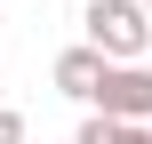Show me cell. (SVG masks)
<instances>
[{
  "mask_svg": "<svg viewBox=\"0 0 152 144\" xmlns=\"http://www.w3.org/2000/svg\"><path fill=\"white\" fill-rule=\"evenodd\" d=\"M80 24H88V48H96L104 64H136V56L152 48V24H144L136 0H88Z\"/></svg>",
  "mask_w": 152,
  "mask_h": 144,
  "instance_id": "cell-1",
  "label": "cell"
},
{
  "mask_svg": "<svg viewBox=\"0 0 152 144\" xmlns=\"http://www.w3.org/2000/svg\"><path fill=\"white\" fill-rule=\"evenodd\" d=\"M88 104L104 120H152V64H104V80L88 88Z\"/></svg>",
  "mask_w": 152,
  "mask_h": 144,
  "instance_id": "cell-2",
  "label": "cell"
},
{
  "mask_svg": "<svg viewBox=\"0 0 152 144\" xmlns=\"http://www.w3.org/2000/svg\"><path fill=\"white\" fill-rule=\"evenodd\" d=\"M96 80H104V56H96L88 40L56 56V88H64V96H80V104H88V88H96Z\"/></svg>",
  "mask_w": 152,
  "mask_h": 144,
  "instance_id": "cell-3",
  "label": "cell"
},
{
  "mask_svg": "<svg viewBox=\"0 0 152 144\" xmlns=\"http://www.w3.org/2000/svg\"><path fill=\"white\" fill-rule=\"evenodd\" d=\"M120 128H128V120H104V112H88V120H80V136H72V144H120Z\"/></svg>",
  "mask_w": 152,
  "mask_h": 144,
  "instance_id": "cell-4",
  "label": "cell"
},
{
  "mask_svg": "<svg viewBox=\"0 0 152 144\" xmlns=\"http://www.w3.org/2000/svg\"><path fill=\"white\" fill-rule=\"evenodd\" d=\"M0 144H24V112H8V104H0Z\"/></svg>",
  "mask_w": 152,
  "mask_h": 144,
  "instance_id": "cell-5",
  "label": "cell"
},
{
  "mask_svg": "<svg viewBox=\"0 0 152 144\" xmlns=\"http://www.w3.org/2000/svg\"><path fill=\"white\" fill-rule=\"evenodd\" d=\"M120 144H152V120H128V128H120Z\"/></svg>",
  "mask_w": 152,
  "mask_h": 144,
  "instance_id": "cell-6",
  "label": "cell"
},
{
  "mask_svg": "<svg viewBox=\"0 0 152 144\" xmlns=\"http://www.w3.org/2000/svg\"><path fill=\"white\" fill-rule=\"evenodd\" d=\"M144 24H152V0H144Z\"/></svg>",
  "mask_w": 152,
  "mask_h": 144,
  "instance_id": "cell-7",
  "label": "cell"
},
{
  "mask_svg": "<svg viewBox=\"0 0 152 144\" xmlns=\"http://www.w3.org/2000/svg\"><path fill=\"white\" fill-rule=\"evenodd\" d=\"M0 40H8V24H0Z\"/></svg>",
  "mask_w": 152,
  "mask_h": 144,
  "instance_id": "cell-8",
  "label": "cell"
}]
</instances>
